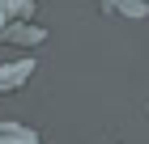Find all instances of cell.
I'll list each match as a JSON object with an SVG mask.
<instances>
[{
    "mask_svg": "<svg viewBox=\"0 0 149 144\" xmlns=\"http://www.w3.org/2000/svg\"><path fill=\"white\" fill-rule=\"evenodd\" d=\"M34 72V59H9V64H0V93H13V89H22Z\"/></svg>",
    "mask_w": 149,
    "mask_h": 144,
    "instance_id": "6da1fadb",
    "label": "cell"
},
{
    "mask_svg": "<svg viewBox=\"0 0 149 144\" xmlns=\"http://www.w3.org/2000/svg\"><path fill=\"white\" fill-rule=\"evenodd\" d=\"M0 144H43L34 127H22V123H0Z\"/></svg>",
    "mask_w": 149,
    "mask_h": 144,
    "instance_id": "7a4b0ae2",
    "label": "cell"
},
{
    "mask_svg": "<svg viewBox=\"0 0 149 144\" xmlns=\"http://www.w3.org/2000/svg\"><path fill=\"white\" fill-rule=\"evenodd\" d=\"M107 13H124V17H145L149 13V4L145 0H98Z\"/></svg>",
    "mask_w": 149,
    "mask_h": 144,
    "instance_id": "3957f363",
    "label": "cell"
}]
</instances>
